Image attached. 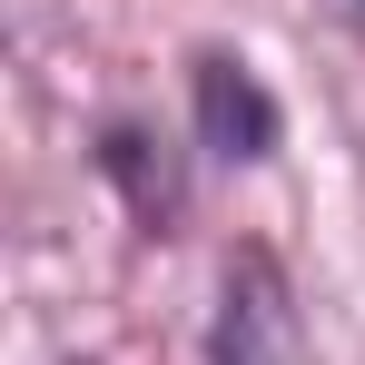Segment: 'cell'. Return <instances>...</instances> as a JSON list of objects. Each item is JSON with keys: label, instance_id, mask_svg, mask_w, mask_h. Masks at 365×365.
<instances>
[{"label": "cell", "instance_id": "1", "mask_svg": "<svg viewBox=\"0 0 365 365\" xmlns=\"http://www.w3.org/2000/svg\"><path fill=\"white\" fill-rule=\"evenodd\" d=\"M197 119H207V138H217L227 158H267V138H277V109L257 99V79H247L237 60L197 69Z\"/></svg>", "mask_w": 365, "mask_h": 365}]
</instances>
